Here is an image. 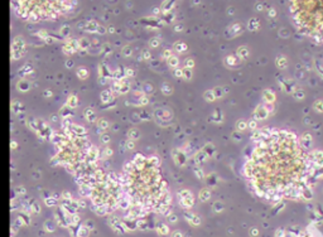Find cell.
Instances as JSON below:
<instances>
[{
	"instance_id": "obj_1",
	"label": "cell",
	"mask_w": 323,
	"mask_h": 237,
	"mask_svg": "<svg viewBox=\"0 0 323 237\" xmlns=\"http://www.w3.org/2000/svg\"><path fill=\"white\" fill-rule=\"evenodd\" d=\"M252 138L254 148L244 164L249 189L269 203L312 200L316 164L301 139L282 129H263Z\"/></svg>"
},
{
	"instance_id": "obj_2",
	"label": "cell",
	"mask_w": 323,
	"mask_h": 237,
	"mask_svg": "<svg viewBox=\"0 0 323 237\" xmlns=\"http://www.w3.org/2000/svg\"><path fill=\"white\" fill-rule=\"evenodd\" d=\"M124 189L140 215L168 216L171 213V189L162 174L157 157L135 155L125 165Z\"/></svg>"
},
{
	"instance_id": "obj_3",
	"label": "cell",
	"mask_w": 323,
	"mask_h": 237,
	"mask_svg": "<svg viewBox=\"0 0 323 237\" xmlns=\"http://www.w3.org/2000/svg\"><path fill=\"white\" fill-rule=\"evenodd\" d=\"M289 5L299 33L323 43V1H290Z\"/></svg>"
},
{
	"instance_id": "obj_4",
	"label": "cell",
	"mask_w": 323,
	"mask_h": 237,
	"mask_svg": "<svg viewBox=\"0 0 323 237\" xmlns=\"http://www.w3.org/2000/svg\"><path fill=\"white\" fill-rule=\"evenodd\" d=\"M29 6H20L22 13L31 12L24 18L32 19H48L52 17L59 16V13L62 14L67 9H70L71 3H25ZM22 5V4H20Z\"/></svg>"
},
{
	"instance_id": "obj_5",
	"label": "cell",
	"mask_w": 323,
	"mask_h": 237,
	"mask_svg": "<svg viewBox=\"0 0 323 237\" xmlns=\"http://www.w3.org/2000/svg\"><path fill=\"white\" fill-rule=\"evenodd\" d=\"M275 237H316L314 235H312L311 232L305 230V228H299V227H293V228H280L278 230Z\"/></svg>"
},
{
	"instance_id": "obj_6",
	"label": "cell",
	"mask_w": 323,
	"mask_h": 237,
	"mask_svg": "<svg viewBox=\"0 0 323 237\" xmlns=\"http://www.w3.org/2000/svg\"><path fill=\"white\" fill-rule=\"evenodd\" d=\"M169 65H171V66H177L178 65L177 57H173V55H172L171 59H169Z\"/></svg>"
},
{
	"instance_id": "obj_7",
	"label": "cell",
	"mask_w": 323,
	"mask_h": 237,
	"mask_svg": "<svg viewBox=\"0 0 323 237\" xmlns=\"http://www.w3.org/2000/svg\"><path fill=\"white\" fill-rule=\"evenodd\" d=\"M249 127L251 128V129H256V127H258V123H256V121H250V123H249Z\"/></svg>"
},
{
	"instance_id": "obj_8",
	"label": "cell",
	"mask_w": 323,
	"mask_h": 237,
	"mask_svg": "<svg viewBox=\"0 0 323 237\" xmlns=\"http://www.w3.org/2000/svg\"><path fill=\"white\" fill-rule=\"evenodd\" d=\"M277 65H280V68H284V65H286V59L280 58V61H277Z\"/></svg>"
},
{
	"instance_id": "obj_9",
	"label": "cell",
	"mask_w": 323,
	"mask_h": 237,
	"mask_svg": "<svg viewBox=\"0 0 323 237\" xmlns=\"http://www.w3.org/2000/svg\"><path fill=\"white\" fill-rule=\"evenodd\" d=\"M245 128H246V124L244 123V121H240V123H239V129L240 130H244V129H245Z\"/></svg>"
},
{
	"instance_id": "obj_10",
	"label": "cell",
	"mask_w": 323,
	"mask_h": 237,
	"mask_svg": "<svg viewBox=\"0 0 323 237\" xmlns=\"http://www.w3.org/2000/svg\"><path fill=\"white\" fill-rule=\"evenodd\" d=\"M206 99H208L210 100V101H212V100H214V96H212V93L211 92H208V93H206Z\"/></svg>"
},
{
	"instance_id": "obj_11",
	"label": "cell",
	"mask_w": 323,
	"mask_h": 237,
	"mask_svg": "<svg viewBox=\"0 0 323 237\" xmlns=\"http://www.w3.org/2000/svg\"><path fill=\"white\" fill-rule=\"evenodd\" d=\"M186 50V46H184L183 43H180L179 47H178V51H184Z\"/></svg>"
},
{
	"instance_id": "obj_12",
	"label": "cell",
	"mask_w": 323,
	"mask_h": 237,
	"mask_svg": "<svg viewBox=\"0 0 323 237\" xmlns=\"http://www.w3.org/2000/svg\"><path fill=\"white\" fill-rule=\"evenodd\" d=\"M269 14H270V17H275V14H277V12L274 9H270L269 10Z\"/></svg>"
},
{
	"instance_id": "obj_13",
	"label": "cell",
	"mask_w": 323,
	"mask_h": 237,
	"mask_svg": "<svg viewBox=\"0 0 323 237\" xmlns=\"http://www.w3.org/2000/svg\"><path fill=\"white\" fill-rule=\"evenodd\" d=\"M186 65H188V66H191V67H192V66H193V61H188V62H187V63H186ZM190 67V68H191Z\"/></svg>"
}]
</instances>
